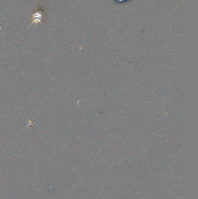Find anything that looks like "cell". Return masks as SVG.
<instances>
[{
    "label": "cell",
    "mask_w": 198,
    "mask_h": 199,
    "mask_svg": "<svg viewBox=\"0 0 198 199\" xmlns=\"http://www.w3.org/2000/svg\"><path fill=\"white\" fill-rule=\"evenodd\" d=\"M44 8H38L37 9L33 11V13L32 14V19L33 21L31 24L35 23L36 25H38V23H41L42 22V20L43 19L44 16Z\"/></svg>",
    "instance_id": "cell-1"
}]
</instances>
